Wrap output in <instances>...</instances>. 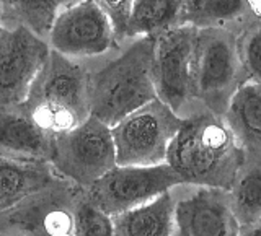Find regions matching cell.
Instances as JSON below:
<instances>
[{"label":"cell","mask_w":261,"mask_h":236,"mask_svg":"<svg viewBox=\"0 0 261 236\" xmlns=\"http://www.w3.org/2000/svg\"><path fill=\"white\" fill-rule=\"evenodd\" d=\"M245 157L232 130L222 117L212 112L183 119L171 140L167 165L183 184L228 191Z\"/></svg>","instance_id":"cell-1"},{"label":"cell","mask_w":261,"mask_h":236,"mask_svg":"<svg viewBox=\"0 0 261 236\" xmlns=\"http://www.w3.org/2000/svg\"><path fill=\"white\" fill-rule=\"evenodd\" d=\"M155 38H142L118 59L88 75L92 116L114 127L129 114L157 100L153 83Z\"/></svg>","instance_id":"cell-2"},{"label":"cell","mask_w":261,"mask_h":236,"mask_svg":"<svg viewBox=\"0 0 261 236\" xmlns=\"http://www.w3.org/2000/svg\"><path fill=\"white\" fill-rule=\"evenodd\" d=\"M88 75L90 72L80 62L51 49L23 103L33 122L43 132L59 137L77 129L92 116Z\"/></svg>","instance_id":"cell-3"},{"label":"cell","mask_w":261,"mask_h":236,"mask_svg":"<svg viewBox=\"0 0 261 236\" xmlns=\"http://www.w3.org/2000/svg\"><path fill=\"white\" fill-rule=\"evenodd\" d=\"M245 83L248 77L237 49L235 33L230 28L199 29L193 61V98L224 119L232 98Z\"/></svg>","instance_id":"cell-4"},{"label":"cell","mask_w":261,"mask_h":236,"mask_svg":"<svg viewBox=\"0 0 261 236\" xmlns=\"http://www.w3.org/2000/svg\"><path fill=\"white\" fill-rule=\"evenodd\" d=\"M183 119L157 100L142 106L111 127L118 166H160L167 163L171 140Z\"/></svg>","instance_id":"cell-5"},{"label":"cell","mask_w":261,"mask_h":236,"mask_svg":"<svg viewBox=\"0 0 261 236\" xmlns=\"http://www.w3.org/2000/svg\"><path fill=\"white\" fill-rule=\"evenodd\" d=\"M51 166L65 181L88 189L118 166L111 127L90 116L77 129L54 137Z\"/></svg>","instance_id":"cell-6"},{"label":"cell","mask_w":261,"mask_h":236,"mask_svg":"<svg viewBox=\"0 0 261 236\" xmlns=\"http://www.w3.org/2000/svg\"><path fill=\"white\" fill-rule=\"evenodd\" d=\"M183 184L167 163L160 166H116L88 187L87 195L106 215L116 217L145 205Z\"/></svg>","instance_id":"cell-7"},{"label":"cell","mask_w":261,"mask_h":236,"mask_svg":"<svg viewBox=\"0 0 261 236\" xmlns=\"http://www.w3.org/2000/svg\"><path fill=\"white\" fill-rule=\"evenodd\" d=\"M82 187L61 181L0 214V233L10 236H73V212Z\"/></svg>","instance_id":"cell-8"},{"label":"cell","mask_w":261,"mask_h":236,"mask_svg":"<svg viewBox=\"0 0 261 236\" xmlns=\"http://www.w3.org/2000/svg\"><path fill=\"white\" fill-rule=\"evenodd\" d=\"M198 33V28L179 24L155 38V92L159 100L175 112L193 98V61Z\"/></svg>","instance_id":"cell-9"},{"label":"cell","mask_w":261,"mask_h":236,"mask_svg":"<svg viewBox=\"0 0 261 236\" xmlns=\"http://www.w3.org/2000/svg\"><path fill=\"white\" fill-rule=\"evenodd\" d=\"M67 59H88L116 44L108 16L98 2H69L59 13L47 41Z\"/></svg>","instance_id":"cell-10"},{"label":"cell","mask_w":261,"mask_h":236,"mask_svg":"<svg viewBox=\"0 0 261 236\" xmlns=\"http://www.w3.org/2000/svg\"><path fill=\"white\" fill-rule=\"evenodd\" d=\"M51 52L43 39L24 28L0 33V106H20Z\"/></svg>","instance_id":"cell-11"},{"label":"cell","mask_w":261,"mask_h":236,"mask_svg":"<svg viewBox=\"0 0 261 236\" xmlns=\"http://www.w3.org/2000/svg\"><path fill=\"white\" fill-rule=\"evenodd\" d=\"M175 225L178 236H239L240 231L228 191L212 187H199L176 202Z\"/></svg>","instance_id":"cell-12"},{"label":"cell","mask_w":261,"mask_h":236,"mask_svg":"<svg viewBox=\"0 0 261 236\" xmlns=\"http://www.w3.org/2000/svg\"><path fill=\"white\" fill-rule=\"evenodd\" d=\"M54 137L43 132L24 106H0V158L51 163Z\"/></svg>","instance_id":"cell-13"},{"label":"cell","mask_w":261,"mask_h":236,"mask_svg":"<svg viewBox=\"0 0 261 236\" xmlns=\"http://www.w3.org/2000/svg\"><path fill=\"white\" fill-rule=\"evenodd\" d=\"M61 181L51 163L0 158V214Z\"/></svg>","instance_id":"cell-14"},{"label":"cell","mask_w":261,"mask_h":236,"mask_svg":"<svg viewBox=\"0 0 261 236\" xmlns=\"http://www.w3.org/2000/svg\"><path fill=\"white\" fill-rule=\"evenodd\" d=\"M175 210L176 200L168 191L145 205L111 217L114 236H171Z\"/></svg>","instance_id":"cell-15"},{"label":"cell","mask_w":261,"mask_h":236,"mask_svg":"<svg viewBox=\"0 0 261 236\" xmlns=\"http://www.w3.org/2000/svg\"><path fill=\"white\" fill-rule=\"evenodd\" d=\"M224 121L243 150L261 152V85L245 83L232 98Z\"/></svg>","instance_id":"cell-16"},{"label":"cell","mask_w":261,"mask_h":236,"mask_svg":"<svg viewBox=\"0 0 261 236\" xmlns=\"http://www.w3.org/2000/svg\"><path fill=\"white\" fill-rule=\"evenodd\" d=\"M232 210L240 226L261 220V152L245 150L243 161L228 189Z\"/></svg>","instance_id":"cell-17"},{"label":"cell","mask_w":261,"mask_h":236,"mask_svg":"<svg viewBox=\"0 0 261 236\" xmlns=\"http://www.w3.org/2000/svg\"><path fill=\"white\" fill-rule=\"evenodd\" d=\"M69 2H33V0H16V2H0L2 26L7 29L24 28L36 38L49 41L51 31L59 13Z\"/></svg>","instance_id":"cell-18"},{"label":"cell","mask_w":261,"mask_h":236,"mask_svg":"<svg viewBox=\"0 0 261 236\" xmlns=\"http://www.w3.org/2000/svg\"><path fill=\"white\" fill-rule=\"evenodd\" d=\"M183 2L150 0L133 2V12L127 24V38H157L181 24Z\"/></svg>","instance_id":"cell-19"},{"label":"cell","mask_w":261,"mask_h":236,"mask_svg":"<svg viewBox=\"0 0 261 236\" xmlns=\"http://www.w3.org/2000/svg\"><path fill=\"white\" fill-rule=\"evenodd\" d=\"M251 13L250 2L242 0H225V2H206V0H190L183 2L181 24H190L198 29L227 28V24L240 20H248Z\"/></svg>","instance_id":"cell-20"},{"label":"cell","mask_w":261,"mask_h":236,"mask_svg":"<svg viewBox=\"0 0 261 236\" xmlns=\"http://www.w3.org/2000/svg\"><path fill=\"white\" fill-rule=\"evenodd\" d=\"M237 49L248 81L261 85V18L248 16L237 35Z\"/></svg>","instance_id":"cell-21"},{"label":"cell","mask_w":261,"mask_h":236,"mask_svg":"<svg viewBox=\"0 0 261 236\" xmlns=\"http://www.w3.org/2000/svg\"><path fill=\"white\" fill-rule=\"evenodd\" d=\"M73 236H114L113 218L101 212L82 189L73 212Z\"/></svg>","instance_id":"cell-22"},{"label":"cell","mask_w":261,"mask_h":236,"mask_svg":"<svg viewBox=\"0 0 261 236\" xmlns=\"http://www.w3.org/2000/svg\"><path fill=\"white\" fill-rule=\"evenodd\" d=\"M105 15L108 16L114 33V41L119 43L127 38V24L133 12V2H98Z\"/></svg>","instance_id":"cell-23"},{"label":"cell","mask_w":261,"mask_h":236,"mask_svg":"<svg viewBox=\"0 0 261 236\" xmlns=\"http://www.w3.org/2000/svg\"><path fill=\"white\" fill-rule=\"evenodd\" d=\"M239 236H261V220L259 222H255V223L240 226Z\"/></svg>","instance_id":"cell-24"},{"label":"cell","mask_w":261,"mask_h":236,"mask_svg":"<svg viewBox=\"0 0 261 236\" xmlns=\"http://www.w3.org/2000/svg\"><path fill=\"white\" fill-rule=\"evenodd\" d=\"M4 26H2V12H0V33H2Z\"/></svg>","instance_id":"cell-25"},{"label":"cell","mask_w":261,"mask_h":236,"mask_svg":"<svg viewBox=\"0 0 261 236\" xmlns=\"http://www.w3.org/2000/svg\"><path fill=\"white\" fill-rule=\"evenodd\" d=\"M0 236H10V234H4V233H0Z\"/></svg>","instance_id":"cell-26"}]
</instances>
